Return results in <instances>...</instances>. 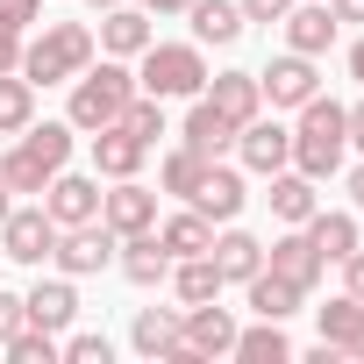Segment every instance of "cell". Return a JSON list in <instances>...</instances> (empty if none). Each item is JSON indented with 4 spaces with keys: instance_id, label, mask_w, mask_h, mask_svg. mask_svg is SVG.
Segmentation results:
<instances>
[{
    "instance_id": "obj_22",
    "label": "cell",
    "mask_w": 364,
    "mask_h": 364,
    "mask_svg": "<svg viewBox=\"0 0 364 364\" xmlns=\"http://www.w3.org/2000/svg\"><path fill=\"white\" fill-rule=\"evenodd\" d=\"M336 15H328V0H307V8H286V50H300V58H321L328 43H336Z\"/></svg>"
},
{
    "instance_id": "obj_46",
    "label": "cell",
    "mask_w": 364,
    "mask_h": 364,
    "mask_svg": "<svg viewBox=\"0 0 364 364\" xmlns=\"http://www.w3.org/2000/svg\"><path fill=\"white\" fill-rule=\"evenodd\" d=\"M350 79H357V86H364V36H357V43H350Z\"/></svg>"
},
{
    "instance_id": "obj_15",
    "label": "cell",
    "mask_w": 364,
    "mask_h": 364,
    "mask_svg": "<svg viewBox=\"0 0 364 364\" xmlns=\"http://www.w3.org/2000/svg\"><path fill=\"white\" fill-rule=\"evenodd\" d=\"M143 157H150V143H143V136H129L122 122L93 129V171H100V178H136V171H143Z\"/></svg>"
},
{
    "instance_id": "obj_2",
    "label": "cell",
    "mask_w": 364,
    "mask_h": 364,
    "mask_svg": "<svg viewBox=\"0 0 364 364\" xmlns=\"http://www.w3.org/2000/svg\"><path fill=\"white\" fill-rule=\"evenodd\" d=\"M72 136H79L72 122H29V129L15 136V150L0 157V178H8L15 193H43L50 178L72 164Z\"/></svg>"
},
{
    "instance_id": "obj_26",
    "label": "cell",
    "mask_w": 364,
    "mask_h": 364,
    "mask_svg": "<svg viewBox=\"0 0 364 364\" xmlns=\"http://www.w3.org/2000/svg\"><path fill=\"white\" fill-rule=\"evenodd\" d=\"M229 357H243V364H293V336H286V321H264L257 314V328H236V350Z\"/></svg>"
},
{
    "instance_id": "obj_40",
    "label": "cell",
    "mask_w": 364,
    "mask_h": 364,
    "mask_svg": "<svg viewBox=\"0 0 364 364\" xmlns=\"http://www.w3.org/2000/svg\"><path fill=\"white\" fill-rule=\"evenodd\" d=\"M343 293H350V300H364V250H350V257H343Z\"/></svg>"
},
{
    "instance_id": "obj_32",
    "label": "cell",
    "mask_w": 364,
    "mask_h": 364,
    "mask_svg": "<svg viewBox=\"0 0 364 364\" xmlns=\"http://www.w3.org/2000/svg\"><path fill=\"white\" fill-rule=\"evenodd\" d=\"M36 122V86L22 72H0V136H22Z\"/></svg>"
},
{
    "instance_id": "obj_25",
    "label": "cell",
    "mask_w": 364,
    "mask_h": 364,
    "mask_svg": "<svg viewBox=\"0 0 364 364\" xmlns=\"http://www.w3.org/2000/svg\"><path fill=\"white\" fill-rule=\"evenodd\" d=\"M215 264H222V286H243V279L264 272V243L243 236V229H222V236H215Z\"/></svg>"
},
{
    "instance_id": "obj_1",
    "label": "cell",
    "mask_w": 364,
    "mask_h": 364,
    "mask_svg": "<svg viewBox=\"0 0 364 364\" xmlns=\"http://www.w3.org/2000/svg\"><path fill=\"white\" fill-rule=\"evenodd\" d=\"M93 29L86 22H43L36 36H22V79L29 86H72L93 65Z\"/></svg>"
},
{
    "instance_id": "obj_23",
    "label": "cell",
    "mask_w": 364,
    "mask_h": 364,
    "mask_svg": "<svg viewBox=\"0 0 364 364\" xmlns=\"http://www.w3.org/2000/svg\"><path fill=\"white\" fill-rule=\"evenodd\" d=\"M264 200H272V215H279L286 229H300V222H307V215L321 208L314 178H307V171H293V164H286V171H272V193H264Z\"/></svg>"
},
{
    "instance_id": "obj_27",
    "label": "cell",
    "mask_w": 364,
    "mask_h": 364,
    "mask_svg": "<svg viewBox=\"0 0 364 364\" xmlns=\"http://www.w3.org/2000/svg\"><path fill=\"white\" fill-rule=\"evenodd\" d=\"M178 136H186V150H200V157H222V150L236 143V122L215 114V107L193 93V114H186V129H178Z\"/></svg>"
},
{
    "instance_id": "obj_31",
    "label": "cell",
    "mask_w": 364,
    "mask_h": 364,
    "mask_svg": "<svg viewBox=\"0 0 364 364\" xmlns=\"http://www.w3.org/2000/svg\"><path fill=\"white\" fill-rule=\"evenodd\" d=\"M193 36L200 43H236L243 36V8H236V0H193Z\"/></svg>"
},
{
    "instance_id": "obj_38",
    "label": "cell",
    "mask_w": 364,
    "mask_h": 364,
    "mask_svg": "<svg viewBox=\"0 0 364 364\" xmlns=\"http://www.w3.org/2000/svg\"><path fill=\"white\" fill-rule=\"evenodd\" d=\"M29 321V307H22V293H0V350H8V336Z\"/></svg>"
},
{
    "instance_id": "obj_18",
    "label": "cell",
    "mask_w": 364,
    "mask_h": 364,
    "mask_svg": "<svg viewBox=\"0 0 364 364\" xmlns=\"http://www.w3.org/2000/svg\"><path fill=\"white\" fill-rule=\"evenodd\" d=\"M186 208H200L208 222H236V215H243V171L208 164V171H200V186L186 193Z\"/></svg>"
},
{
    "instance_id": "obj_47",
    "label": "cell",
    "mask_w": 364,
    "mask_h": 364,
    "mask_svg": "<svg viewBox=\"0 0 364 364\" xmlns=\"http://www.w3.org/2000/svg\"><path fill=\"white\" fill-rule=\"evenodd\" d=\"M8 208H15V186H8V178H0V222H8Z\"/></svg>"
},
{
    "instance_id": "obj_29",
    "label": "cell",
    "mask_w": 364,
    "mask_h": 364,
    "mask_svg": "<svg viewBox=\"0 0 364 364\" xmlns=\"http://www.w3.org/2000/svg\"><path fill=\"white\" fill-rule=\"evenodd\" d=\"M300 229H307V243H314L328 264H343V257L357 250V215H321V208H314Z\"/></svg>"
},
{
    "instance_id": "obj_11",
    "label": "cell",
    "mask_w": 364,
    "mask_h": 364,
    "mask_svg": "<svg viewBox=\"0 0 364 364\" xmlns=\"http://www.w3.org/2000/svg\"><path fill=\"white\" fill-rule=\"evenodd\" d=\"M236 150H243V164H250V171H264V178H272V171H286V164H293V129L257 114V122H243V129H236Z\"/></svg>"
},
{
    "instance_id": "obj_6",
    "label": "cell",
    "mask_w": 364,
    "mask_h": 364,
    "mask_svg": "<svg viewBox=\"0 0 364 364\" xmlns=\"http://www.w3.org/2000/svg\"><path fill=\"white\" fill-rule=\"evenodd\" d=\"M114 243H122V236H114L107 222H79V229H58V250H50V257H58L65 279H93V272L114 264Z\"/></svg>"
},
{
    "instance_id": "obj_13",
    "label": "cell",
    "mask_w": 364,
    "mask_h": 364,
    "mask_svg": "<svg viewBox=\"0 0 364 364\" xmlns=\"http://www.w3.org/2000/svg\"><path fill=\"white\" fill-rule=\"evenodd\" d=\"M200 100L243 129V122H257V107H264V86H257V72H215V79L200 86Z\"/></svg>"
},
{
    "instance_id": "obj_44",
    "label": "cell",
    "mask_w": 364,
    "mask_h": 364,
    "mask_svg": "<svg viewBox=\"0 0 364 364\" xmlns=\"http://www.w3.org/2000/svg\"><path fill=\"white\" fill-rule=\"evenodd\" d=\"M328 15L336 22H364V0H328Z\"/></svg>"
},
{
    "instance_id": "obj_3",
    "label": "cell",
    "mask_w": 364,
    "mask_h": 364,
    "mask_svg": "<svg viewBox=\"0 0 364 364\" xmlns=\"http://www.w3.org/2000/svg\"><path fill=\"white\" fill-rule=\"evenodd\" d=\"M136 100V72L122 65V58H107V65H86L79 79H72V107H65V122L72 129H107V122H122V107Z\"/></svg>"
},
{
    "instance_id": "obj_45",
    "label": "cell",
    "mask_w": 364,
    "mask_h": 364,
    "mask_svg": "<svg viewBox=\"0 0 364 364\" xmlns=\"http://www.w3.org/2000/svg\"><path fill=\"white\" fill-rule=\"evenodd\" d=\"M350 208H357V215H364V164H357V171H350Z\"/></svg>"
},
{
    "instance_id": "obj_19",
    "label": "cell",
    "mask_w": 364,
    "mask_h": 364,
    "mask_svg": "<svg viewBox=\"0 0 364 364\" xmlns=\"http://www.w3.org/2000/svg\"><path fill=\"white\" fill-rule=\"evenodd\" d=\"M93 43H100L107 58H143L157 36H150V15H143V8H107L100 29H93Z\"/></svg>"
},
{
    "instance_id": "obj_10",
    "label": "cell",
    "mask_w": 364,
    "mask_h": 364,
    "mask_svg": "<svg viewBox=\"0 0 364 364\" xmlns=\"http://www.w3.org/2000/svg\"><path fill=\"white\" fill-rule=\"evenodd\" d=\"M43 208L58 229H79V222H100V178H79V171H58L43 186Z\"/></svg>"
},
{
    "instance_id": "obj_20",
    "label": "cell",
    "mask_w": 364,
    "mask_h": 364,
    "mask_svg": "<svg viewBox=\"0 0 364 364\" xmlns=\"http://www.w3.org/2000/svg\"><path fill=\"white\" fill-rule=\"evenodd\" d=\"M114 250H122L114 264H122L129 286H157V279H171V250L157 243V229H136V236H122Z\"/></svg>"
},
{
    "instance_id": "obj_16",
    "label": "cell",
    "mask_w": 364,
    "mask_h": 364,
    "mask_svg": "<svg viewBox=\"0 0 364 364\" xmlns=\"http://www.w3.org/2000/svg\"><path fill=\"white\" fill-rule=\"evenodd\" d=\"M264 272H279V279H293L300 293H314V279L328 272V257L307 243V229H293V236H279V243L264 250Z\"/></svg>"
},
{
    "instance_id": "obj_42",
    "label": "cell",
    "mask_w": 364,
    "mask_h": 364,
    "mask_svg": "<svg viewBox=\"0 0 364 364\" xmlns=\"http://www.w3.org/2000/svg\"><path fill=\"white\" fill-rule=\"evenodd\" d=\"M343 129H350V150H364V100H357V107H343Z\"/></svg>"
},
{
    "instance_id": "obj_41",
    "label": "cell",
    "mask_w": 364,
    "mask_h": 364,
    "mask_svg": "<svg viewBox=\"0 0 364 364\" xmlns=\"http://www.w3.org/2000/svg\"><path fill=\"white\" fill-rule=\"evenodd\" d=\"M0 72H22V29H0Z\"/></svg>"
},
{
    "instance_id": "obj_24",
    "label": "cell",
    "mask_w": 364,
    "mask_h": 364,
    "mask_svg": "<svg viewBox=\"0 0 364 364\" xmlns=\"http://www.w3.org/2000/svg\"><path fill=\"white\" fill-rule=\"evenodd\" d=\"M171 293L186 300V307L222 300V264H215V250H200V257H171Z\"/></svg>"
},
{
    "instance_id": "obj_8",
    "label": "cell",
    "mask_w": 364,
    "mask_h": 364,
    "mask_svg": "<svg viewBox=\"0 0 364 364\" xmlns=\"http://www.w3.org/2000/svg\"><path fill=\"white\" fill-rule=\"evenodd\" d=\"M229 350H236V314L215 307V300L186 307V357H171V364H208V357H229Z\"/></svg>"
},
{
    "instance_id": "obj_12",
    "label": "cell",
    "mask_w": 364,
    "mask_h": 364,
    "mask_svg": "<svg viewBox=\"0 0 364 364\" xmlns=\"http://www.w3.org/2000/svg\"><path fill=\"white\" fill-rule=\"evenodd\" d=\"M100 222L114 236H136V229H157V193L136 186V178H114V193H100Z\"/></svg>"
},
{
    "instance_id": "obj_30",
    "label": "cell",
    "mask_w": 364,
    "mask_h": 364,
    "mask_svg": "<svg viewBox=\"0 0 364 364\" xmlns=\"http://www.w3.org/2000/svg\"><path fill=\"white\" fill-rule=\"evenodd\" d=\"M250 286V314H264V321H286V314H300V286L293 279H279V272H257V279H243Z\"/></svg>"
},
{
    "instance_id": "obj_17",
    "label": "cell",
    "mask_w": 364,
    "mask_h": 364,
    "mask_svg": "<svg viewBox=\"0 0 364 364\" xmlns=\"http://www.w3.org/2000/svg\"><path fill=\"white\" fill-rule=\"evenodd\" d=\"M314 328H321V343L336 350V357H357L364 364V300H328V307H314Z\"/></svg>"
},
{
    "instance_id": "obj_35",
    "label": "cell",
    "mask_w": 364,
    "mask_h": 364,
    "mask_svg": "<svg viewBox=\"0 0 364 364\" xmlns=\"http://www.w3.org/2000/svg\"><path fill=\"white\" fill-rule=\"evenodd\" d=\"M122 129H129V136H143V143H157V136H164V100L136 93V100L122 107Z\"/></svg>"
},
{
    "instance_id": "obj_36",
    "label": "cell",
    "mask_w": 364,
    "mask_h": 364,
    "mask_svg": "<svg viewBox=\"0 0 364 364\" xmlns=\"http://www.w3.org/2000/svg\"><path fill=\"white\" fill-rule=\"evenodd\" d=\"M58 357H65V364H107V357H114V343H107L100 328H86V336H65V343H58Z\"/></svg>"
},
{
    "instance_id": "obj_21",
    "label": "cell",
    "mask_w": 364,
    "mask_h": 364,
    "mask_svg": "<svg viewBox=\"0 0 364 364\" xmlns=\"http://www.w3.org/2000/svg\"><path fill=\"white\" fill-rule=\"evenodd\" d=\"M22 307H29V321L50 328V336H65V328L79 321V293H72V279H36V286L22 293Z\"/></svg>"
},
{
    "instance_id": "obj_48",
    "label": "cell",
    "mask_w": 364,
    "mask_h": 364,
    "mask_svg": "<svg viewBox=\"0 0 364 364\" xmlns=\"http://www.w3.org/2000/svg\"><path fill=\"white\" fill-rule=\"evenodd\" d=\"M86 8H100V15H107V8H122V0H86Z\"/></svg>"
},
{
    "instance_id": "obj_4",
    "label": "cell",
    "mask_w": 364,
    "mask_h": 364,
    "mask_svg": "<svg viewBox=\"0 0 364 364\" xmlns=\"http://www.w3.org/2000/svg\"><path fill=\"white\" fill-rule=\"evenodd\" d=\"M343 157H350L343 107L314 93V100L300 107V129H293V171H307V178H328V171H343Z\"/></svg>"
},
{
    "instance_id": "obj_39",
    "label": "cell",
    "mask_w": 364,
    "mask_h": 364,
    "mask_svg": "<svg viewBox=\"0 0 364 364\" xmlns=\"http://www.w3.org/2000/svg\"><path fill=\"white\" fill-rule=\"evenodd\" d=\"M236 8H243V22H286L293 0H236Z\"/></svg>"
},
{
    "instance_id": "obj_5",
    "label": "cell",
    "mask_w": 364,
    "mask_h": 364,
    "mask_svg": "<svg viewBox=\"0 0 364 364\" xmlns=\"http://www.w3.org/2000/svg\"><path fill=\"white\" fill-rule=\"evenodd\" d=\"M200 86H208V58H200V43H150V50H143L136 93H150V100H193Z\"/></svg>"
},
{
    "instance_id": "obj_34",
    "label": "cell",
    "mask_w": 364,
    "mask_h": 364,
    "mask_svg": "<svg viewBox=\"0 0 364 364\" xmlns=\"http://www.w3.org/2000/svg\"><path fill=\"white\" fill-rule=\"evenodd\" d=\"M8 357H15V364H58V336L36 328V321H22V328L8 336Z\"/></svg>"
},
{
    "instance_id": "obj_9",
    "label": "cell",
    "mask_w": 364,
    "mask_h": 364,
    "mask_svg": "<svg viewBox=\"0 0 364 364\" xmlns=\"http://www.w3.org/2000/svg\"><path fill=\"white\" fill-rule=\"evenodd\" d=\"M257 86H264V100H272V107H307V100L321 93V72H314V58L286 50V58H272V65L257 72Z\"/></svg>"
},
{
    "instance_id": "obj_28",
    "label": "cell",
    "mask_w": 364,
    "mask_h": 364,
    "mask_svg": "<svg viewBox=\"0 0 364 364\" xmlns=\"http://www.w3.org/2000/svg\"><path fill=\"white\" fill-rule=\"evenodd\" d=\"M157 243H164L171 257H200V250H215V222H208L200 208H186V215L157 222Z\"/></svg>"
},
{
    "instance_id": "obj_43",
    "label": "cell",
    "mask_w": 364,
    "mask_h": 364,
    "mask_svg": "<svg viewBox=\"0 0 364 364\" xmlns=\"http://www.w3.org/2000/svg\"><path fill=\"white\" fill-rule=\"evenodd\" d=\"M136 8H143V15H186L193 0H136Z\"/></svg>"
},
{
    "instance_id": "obj_7",
    "label": "cell",
    "mask_w": 364,
    "mask_h": 364,
    "mask_svg": "<svg viewBox=\"0 0 364 364\" xmlns=\"http://www.w3.org/2000/svg\"><path fill=\"white\" fill-rule=\"evenodd\" d=\"M50 250H58V222H50V208H8V222H0V257L43 264Z\"/></svg>"
},
{
    "instance_id": "obj_33",
    "label": "cell",
    "mask_w": 364,
    "mask_h": 364,
    "mask_svg": "<svg viewBox=\"0 0 364 364\" xmlns=\"http://www.w3.org/2000/svg\"><path fill=\"white\" fill-rule=\"evenodd\" d=\"M215 157H200V150H186V143H178L164 164H157V178H164V193H178V200H186L193 186H200V171H208Z\"/></svg>"
},
{
    "instance_id": "obj_37",
    "label": "cell",
    "mask_w": 364,
    "mask_h": 364,
    "mask_svg": "<svg viewBox=\"0 0 364 364\" xmlns=\"http://www.w3.org/2000/svg\"><path fill=\"white\" fill-rule=\"evenodd\" d=\"M36 22H43V0H0V29H22L29 36Z\"/></svg>"
},
{
    "instance_id": "obj_14",
    "label": "cell",
    "mask_w": 364,
    "mask_h": 364,
    "mask_svg": "<svg viewBox=\"0 0 364 364\" xmlns=\"http://www.w3.org/2000/svg\"><path fill=\"white\" fill-rule=\"evenodd\" d=\"M129 343H136V357H186V314L178 307H143Z\"/></svg>"
}]
</instances>
